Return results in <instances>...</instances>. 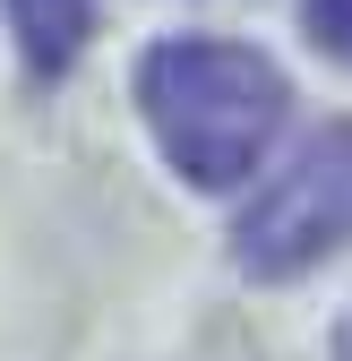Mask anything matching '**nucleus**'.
I'll use <instances>...</instances> for the list:
<instances>
[{
    "mask_svg": "<svg viewBox=\"0 0 352 361\" xmlns=\"http://www.w3.org/2000/svg\"><path fill=\"white\" fill-rule=\"evenodd\" d=\"M138 112L189 190H241L292 112L284 69L232 35H163L138 61Z\"/></svg>",
    "mask_w": 352,
    "mask_h": 361,
    "instance_id": "f257e3e1",
    "label": "nucleus"
},
{
    "mask_svg": "<svg viewBox=\"0 0 352 361\" xmlns=\"http://www.w3.org/2000/svg\"><path fill=\"white\" fill-rule=\"evenodd\" d=\"M335 250H352V121H327L232 224V258L258 284H292Z\"/></svg>",
    "mask_w": 352,
    "mask_h": 361,
    "instance_id": "f03ea898",
    "label": "nucleus"
},
{
    "mask_svg": "<svg viewBox=\"0 0 352 361\" xmlns=\"http://www.w3.org/2000/svg\"><path fill=\"white\" fill-rule=\"evenodd\" d=\"M9 26L34 78H69L86 35H95V0H9Z\"/></svg>",
    "mask_w": 352,
    "mask_h": 361,
    "instance_id": "7ed1b4c3",
    "label": "nucleus"
},
{
    "mask_svg": "<svg viewBox=\"0 0 352 361\" xmlns=\"http://www.w3.org/2000/svg\"><path fill=\"white\" fill-rule=\"evenodd\" d=\"M301 35L327 61H352V0H301Z\"/></svg>",
    "mask_w": 352,
    "mask_h": 361,
    "instance_id": "20e7f679",
    "label": "nucleus"
},
{
    "mask_svg": "<svg viewBox=\"0 0 352 361\" xmlns=\"http://www.w3.org/2000/svg\"><path fill=\"white\" fill-rule=\"evenodd\" d=\"M335 361H352V319H344V336H335Z\"/></svg>",
    "mask_w": 352,
    "mask_h": 361,
    "instance_id": "39448f33",
    "label": "nucleus"
}]
</instances>
